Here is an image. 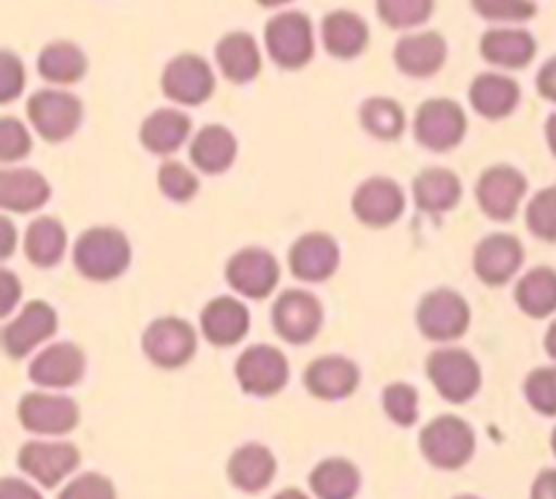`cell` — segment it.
<instances>
[{"mask_svg": "<svg viewBox=\"0 0 556 499\" xmlns=\"http://www.w3.org/2000/svg\"><path fill=\"white\" fill-rule=\"evenodd\" d=\"M552 450H554V456H556V428H554V434H552Z\"/></svg>", "mask_w": 556, "mask_h": 499, "instance_id": "obj_56", "label": "cell"}, {"mask_svg": "<svg viewBox=\"0 0 556 499\" xmlns=\"http://www.w3.org/2000/svg\"><path fill=\"white\" fill-rule=\"evenodd\" d=\"M445 57H448V43L434 30L402 36L394 47L396 68L407 76H416V79H427V76L438 74L443 68Z\"/></svg>", "mask_w": 556, "mask_h": 499, "instance_id": "obj_18", "label": "cell"}, {"mask_svg": "<svg viewBox=\"0 0 556 499\" xmlns=\"http://www.w3.org/2000/svg\"><path fill=\"white\" fill-rule=\"evenodd\" d=\"M16 296H20V282L9 269L0 271V315H9L14 309Z\"/></svg>", "mask_w": 556, "mask_h": 499, "instance_id": "obj_47", "label": "cell"}, {"mask_svg": "<svg viewBox=\"0 0 556 499\" xmlns=\"http://www.w3.org/2000/svg\"><path fill=\"white\" fill-rule=\"evenodd\" d=\"M20 421L27 432L65 434L79 423V407L68 396L27 394L20 401Z\"/></svg>", "mask_w": 556, "mask_h": 499, "instance_id": "obj_15", "label": "cell"}, {"mask_svg": "<svg viewBox=\"0 0 556 499\" xmlns=\"http://www.w3.org/2000/svg\"><path fill=\"white\" fill-rule=\"evenodd\" d=\"M275 499H307V497H304L302 491H296V488H286V491L277 494Z\"/></svg>", "mask_w": 556, "mask_h": 499, "instance_id": "obj_54", "label": "cell"}, {"mask_svg": "<svg viewBox=\"0 0 556 499\" xmlns=\"http://www.w3.org/2000/svg\"><path fill=\"white\" fill-rule=\"evenodd\" d=\"M432 11L434 0H378V16L396 30L424 25L432 16Z\"/></svg>", "mask_w": 556, "mask_h": 499, "instance_id": "obj_38", "label": "cell"}, {"mask_svg": "<svg viewBox=\"0 0 556 499\" xmlns=\"http://www.w3.org/2000/svg\"><path fill=\"white\" fill-rule=\"evenodd\" d=\"M472 9L489 22H527L538 14L535 0H472Z\"/></svg>", "mask_w": 556, "mask_h": 499, "instance_id": "obj_41", "label": "cell"}, {"mask_svg": "<svg viewBox=\"0 0 556 499\" xmlns=\"http://www.w3.org/2000/svg\"><path fill=\"white\" fill-rule=\"evenodd\" d=\"M237 380L253 396L277 394L288 383V358L271 345L248 347L237 361Z\"/></svg>", "mask_w": 556, "mask_h": 499, "instance_id": "obj_12", "label": "cell"}, {"mask_svg": "<svg viewBox=\"0 0 556 499\" xmlns=\"http://www.w3.org/2000/svg\"><path fill=\"white\" fill-rule=\"evenodd\" d=\"M0 499H43V497L33 486L16 481V477H3V481H0Z\"/></svg>", "mask_w": 556, "mask_h": 499, "instance_id": "obj_49", "label": "cell"}, {"mask_svg": "<svg viewBox=\"0 0 556 499\" xmlns=\"http://www.w3.org/2000/svg\"><path fill=\"white\" fill-rule=\"evenodd\" d=\"M535 85H538V92H541V98L556 103V57L546 60V63L541 65Z\"/></svg>", "mask_w": 556, "mask_h": 499, "instance_id": "obj_48", "label": "cell"}, {"mask_svg": "<svg viewBox=\"0 0 556 499\" xmlns=\"http://www.w3.org/2000/svg\"><path fill=\"white\" fill-rule=\"evenodd\" d=\"M320 36H324L326 52L340 60H353L367 49L369 27L356 11L337 9L326 14L324 25H320Z\"/></svg>", "mask_w": 556, "mask_h": 499, "instance_id": "obj_26", "label": "cell"}, {"mask_svg": "<svg viewBox=\"0 0 556 499\" xmlns=\"http://www.w3.org/2000/svg\"><path fill=\"white\" fill-rule=\"evenodd\" d=\"M147 358L161 369H179L193 358L199 340L188 320L182 318H161L144 331Z\"/></svg>", "mask_w": 556, "mask_h": 499, "instance_id": "obj_5", "label": "cell"}, {"mask_svg": "<svg viewBox=\"0 0 556 499\" xmlns=\"http://www.w3.org/2000/svg\"><path fill=\"white\" fill-rule=\"evenodd\" d=\"M157 184L174 201H190L199 193V179H195V174L177 161L163 163L161 171H157Z\"/></svg>", "mask_w": 556, "mask_h": 499, "instance_id": "obj_43", "label": "cell"}, {"mask_svg": "<svg viewBox=\"0 0 556 499\" xmlns=\"http://www.w3.org/2000/svg\"><path fill=\"white\" fill-rule=\"evenodd\" d=\"M275 472V456H271L269 448H264L258 443L242 445L239 450H233L231 461H228V477H231L233 486L248 494H255L269 486Z\"/></svg>", "mask_w": 556, "mask_h": 499, "instance_id": "obj_28", "label": "cell"}, {"mask_svg": "<svg viewBox=\"0 0 556 499\" xmlns=\"http://www.w3.org/2000/svg\"><path fill=\"white\" fill-rule=\"evenodd\" d=\"M362 486V475L345 459H326L309 475V488L318 499H353Z\"/></svg>", "mask_w": 556, "mask_h": 499, "instance_id": "obj_35", "label": "cell"}, {"mask_svg": "<svg viewBox=\"0 0 556 499\" xmlns=\"http://www.w3.org/2000/svg\"><path fill=\"white\" fill-rule=\"evenodd\" d=\"M65 253V228L54 217H38L25 233V255L36 266H54Z\"/></svg>", "mask_w": 556, "mask_h": 499, "instance_id": "obj_36", "label": "cell"}, {"mask_svg": "<svg viewBox=\"0 0 556 499\" xmlns=\"http://www.w3.org/2000/svg\"><path fill=\"white\" fill-rule=\"evenodd\" d=\"M516 302L530 318H548L556 312V271L552 266H538L527 271L516 285Z\"/></svg>", "mask_w": 556, "mask_h": 499, "instance_id": "obj_34", "label": "cell"}, {"mask_svg": "<svg viewBox=\"0 0 556 499\" xmlns=\"http://www.w3.org/2000/svg\"><path fill=\"white\" fill-rule=\"evenodd\" d=\"M470 325V307L456 291L440 287L424 296L418 307V329L427 340L451 342L462 336Z\"/></svg>", "mask_w": 556, "mask_h": 499, "instance_id": "obj_6", "label": "cell"}, {"mask_svg": "<svg viewBox=\"0 0 556 499\" xmlns=\"http://www.w3.org/2000/svg\"><path fill=\"white\" fill-rule=\"evenodd\" d=\"M217 65L233 85H248L261 74V49L255 38L244 30L226 33L215 47Z\"/></svg>", "mask_w": 556, "mask_h": 499, "instance_id": "obj_25", "label": "cell"}, {"mask_svg": "<svg viewBox=\"0 0 556 499\" xmlns=\"http://www.w3.org/2000/svg\"><path fill=\"white\" fill-rule=\"evenodd\" d=\"M481 54L500 68H527L538 54V41L521 27H494L481 38Z\"/></svg>", "mask_w": 556, "mask_h": 499, "instance_id": "obj_23", "label": "cell"}, {"mask_svg": "<svg viewBox=\"0 0 556 499\" xmlns=\"http://www.w3.org/2000/svg\"><path fill=\"white\" fill-rule=\"evenodd\" d=\"M255 3L266 5V9H275V5H282V3H291V0H255Z\"/></svg>", "mask_w": 556, "mask_h": 499, "instance_id": "obj_55", "label": "cell"}, {"mask_svg": "<svg viewBox=\"0 0 556 499\" xmlns=\"http://www.w3.org/2000/svg\"><path fill=\"white\" fill-rule=\"evenodd\" d=\"M228 282L248 298H266L280 280V264L269 250L248 247L228 260Z\"/></svg>", "mask_w": 556, "mask_h": 499, "instance_id": "obj_13", "label": "cell"}, {"mask_svg": "<svg viewBox=\"0 0 556 499\" xmlns=\"http://www.w3.org/2000/svg\"><path fill=\"white\" fill-rule=\"evenodd\" d=\"M163 92L174 103L199 106L215 92V74L199 54H179L163 71Z\"/></svg>", "mask_w": 556, "mask_h": 499, "instance_id": "obj_11", "label": "cell"}, {"mask_svg": "<svg viewBox=\"0 0 556 499\" xmlns=\"http://www.w3.org/2000/svg\"><path fill=\"white\" fill-rule=\"evenodd\" d=\"M532 499H556V470H543L532 486Z\"/></svg>", "mask_w": 556, "mask_h": 499, "instance_id": "obj_50", "label": "cell"}, {"mask_svg": "<svg viewBox=\"0 0 556 499\" xmlns=\"http://www.w3.org/2000/svg\"><path fill=\"white\" fill-rule=\"evenodd\" d=\"M266 49L280 68H302L313 60L315 38L313 22L299 11H282L266 22Z\"/></svg>", "mask_w": 556, "mask_h": 499, "instance_id": "obj_3", "label": "cell"}, {"mask_svg": "<svg viewBox=\"0 0 556 499\" xmlns=\"http://www.w3.org/2000/svg\"><path fill=\"white\" fill-rule=\"evenodd\" d=\"M60 499H117V494H114L109 477L98 475V472H87V475L71 481L60 494Z\"/></svg>", "mask_w": 556, "mask_h": 499, "instance_id": "obj_45", "label": "cell"}, {"mask_svg": "<svg viewBox=\"0 0 556 499\" xmlns=\"http://www.w3.org/2000/svg\"><path fill=\"white\" fill-rule=\"evenodd\" d=\"M521 87L510 76L481 74L470 87V103L478 114L489 119H500L519 106Z\"/></svg>", "mask_w": 556, "mask_h": 499, "instance_id": "obj_29", "label": "cell"}, {"mask_svg": "<svg viewBox=\"0 0 556 499\" xmlns=\"http://www.w3.org/2000/svg\"><path fill=\"white\" fill-rule=\"evenodd\" d=\"M421 450L429 464L459 470L476 453V432L456 415H440L421 432Z\"/></svg>", "mask_w": 556, "mask_h": 499, "instance_id": "obj_2", "label": "cell"}, {"mask_svg": "<svg viewBox=\"0 0 556 499\" xmlns=\"http://www.w3.org/2000/svg\"><path fill=\"white\" fill-rule=\"evenodd\" d=\"M546 141H548V150L556 155V112L546 119Z\"/></svg>", "mask_w": 556, "mask_h": 499, "instance_id": "obj_52", "label": "cell"}, {"mask_svg": "<svg viewBox=\"0 0 556 499\" xmlns=\"http://www.w3.org/2000/svg\"><path fill=\"white\" fill-rule=\"evenodd\" d=\"M30 152V133L25 125L14 117L0 119V161H20Z\"/></svg>", "mask_w": 556, "mask_h": 499, "instance_id": "obj_44", "label": "cell"}, {"mask_svg": "<svg viewBox=\"0 0 556 499\" xmlns=\"http://www.w3.org/2000/svg\"><path fill=\"white\" fill-rule=\"evenodd\" d=\"M476 195L492 220H514L527 195V177L514 166H492L478 179Z\"/></svg>", "mask_w": 556, "mask_h": 499, "instance_id": "obj_10", "label": "cell"}, {"mask_svg": "<svg viewBox=\"0 0 556 499\" xmlns=\"http://www.w3.org/2000/svg\"><path fill=\"white\" fill-rule=\"evenodd\" d=\"M74 264L81 277L92 282H109L130 266V244L117 228H90L74 247Z\"/></svg>", "mask_w": 556, "mask_h": 499, "instance_id": "obj_1", "label": "cell"}, {"mask_svg": "<svg viewBox=\"0 0 556 499\" xmlns=\"http://www.w3.org/2000/svg\"><path fill=\"white\" fill-rule=\"evenodd\" d=\"M527 228L543 242H556V184L532 195L527 206Z\"/></svg>", "mask_w": 556, "mask_h": 499, "instance_id": "obj_39", "label": "cell"}, {"mask_svg": "<svg viewBox=\"0 0 556 499\" xmlns=\"http://www.w3.org/2000/svg\"><path fill=\"white\" fill-rule=\"evenodd\" d=\"M54 331H58L54 309L43 302H30L22 309L20 318H14L3 329V347L11 358H22L43 340H49Z\"/></svg>", "mask_w": 556, "mask_h": 499, "instance_id": "obj_19", "label": "cell"}, {"mask_svg": "<svg viewBox=\"0 0 556 499\" xmlns=\"http://www.w3.org/2000/svg\"><path fill=\"white\" fill-rule=\"evenodd\" d=\"M465 112L459 103L448 101V98H432L416 114V139L432 152L454 150L465 139Z\"/></svg>", "mask_w": 556, "mask_h": 499, "instance_id": "obj_8", "label": "cell"}, {"mask_svg": "<svg viewBox=\"0 0 556 499\" xmlns=\"http://www.w3.org/2000/svg\"><path fill=\"white\" fill-rule=\"evenodd\" d=\"M304 385L318 399H345V396H351L358 388V369L356 363L342 356L315 358L307 367V372H304Z\"/></svg>", "mask_w": 556, "mask_h": 499, "instance_id": "obj_22", "label": "cell"}, {"mask_svg": "<svg viewBox=\"0 0 556 499\" xmlns=\"http://www.w3.org/2000/svg\"><path fill=\"white\" fill-rule=\"evenodd\" d=\"M237 157V139L223 125H206L190 144V161L204 174H223Z\"/></svg>", "mask_w": 556, "mask_h": 499, "instance_id": "obj_30", "label": "cell"}, {"mask_svg": "<svg viewBox=\"0 0 556 499\" xmlns=\"http://www.w3.org/2000/svg\"><path fill=\"white\" fill-rule=\"evenodd\" d=\"M546 353L556 361V320L548 325V331H546Z\"/></svg>", "mask_w": 556, "mask_h": 499, "instance_id": "obj_53", "label": "cell"}, {"mask_svg": "<svg viewBox=\"0 0 556 499\" xmlns=\"http://www.w3.org/2000/svg\"><path fill=\"white\" fill-rule=\"evenodd\" d=\"M291 271L304 282H324L340 266V247L326 233H307L291 247Z\"/></svg>", "mask_w": 556, "mask_h": 499, "instance_id": "obj_21", "label": "cell"}, {"mask_svg": "<svg viewBox=\"0 0 556 499\" xmlns=\"http://www.w3.org/2000/svg\"><path fill=\"white\" fill-rule=\"evenodd\" d=\"M27 117L47 141H65L81 123V101L63 90H41L27 101Z\"/></svg>", "mask_w": 556, "mask_h": 499, "instance_id": "obj_7", "label": "cell"}, {"mask_svg": "<svg viewBox=\"0 0 556 499\" xmlns=\"http://www.w3.org/2000/svg\"><path fill=\"white\" fill-rule=\"evenodd\" d=\"M49 182L33 168H9L0 174V206L9 212H36L49 201Z\"/></svg>", "mask_w": 556, "mask_h": 499, "instance_id": "obj_27", "label": "cell"}, {"mask_svg": "<svg viewBox=\"0 0 556 499\" xmlns=\"http://www.w3.org/2000/svg\"><path fill=\"white\" fill-rule=\"evenodd\" d=\"M20 466L43 488H54L79 466V450L71 443H27L20 450Z\"/></svg>", "mask_w": 556, "mask_h": 499, "instance_id": "obj_16", "label": "cell"}, {"mask_svg": "<svg viewBox=\"0 0 556 499\" xmlns=\"http://www.w3.org/2000/svg\"><path fill=\"white\" fill-rule=\"evenodd\" d=\"M413 195L424 212L440 215V212H448L459 204L462 182L448 168H427L413 182Z\"/></svg>", "mask_w": 556, "mask_h": 499, "instance_id": "obj_32", "label": "cell"}, {"mask_svg": "<svg viewBox=\"0 0 556 499\" xmlns=\"http://www.w3.org/2000/svg\"><path fill=\"white\" fill-rule=\"evenodd\" d=\"M383 407L389 418L400 426H413L418 421V391L407 383H394L383 391Z\"/></svg>", "mask_w": 556, "mask_h": 499, "instance_id": "obj_42", "label": "cell"}, {"mask_svg": "<svg viewBox=\"0 0 556 499\" xmlns=\"http://www.w3.org/2000/svg\"><path fill=\"white\" fill-rule=\"evenodd\" d=\"M353 212L369 228H386L396 222L405 212V193L396 182L386 177H372L353 195Z\"/></svg>", "mask_w": 556, "mask_h": 499, "instance_id": "obj_14", "label": "cell"}, {"mask_svg": "<svg viewBox=\"0 0 556 499\" xmlns=\"http://www.w3.org/2000/svg\"><path fill=\"white\" fill-rule=\"evenodd\" d=\"M427 372L440 396L454 405H465L481 388V367L476 358L459 347H443L427 358Z\"/></svg>", "mask_w": 556, "mask_h": 499, "instance_id": "obj_4", "label": "cell"}, {"mask_svg": "<svg viewBox=\"0 0 556 499\" xmlns=\"http://www.w3.org/2000/svg\"><path fill=\"white\" fill-rule=\"evenodd\" d=\"M362 125L378 139H400L405 130V112L391 98H369L362 106Z\"/></svg>", "mask_w": 556, "mask_h": 499, "instance_id": "obj_37", "label": "cell"}, {"mask_svg": "<svg viewBox=\"0 0 556 499\" xmlns=\"http://www.w3.org/2000/svg\"><path fill=\"white\" fill-rule=\"evenodd\" d=\"M454 499H478V497H470V494H462V497H454Z\"/></svg>", "mask_w": 556, "mask_h": 499, "instance_id": "obj_57", "label": "cell"}, {"mask_svg": "<svg viewBox=\"0 0 556 499\" xmlns=\"http://www.w3.org/2000/svg\"><path fill=\"white\" fill-rule=\"evenodd\" d=\"M190 119L177 108H161L152 112L141 125V144L155 155H172L188 141Z\"/></svg>", "mask_w": 556, "mask_h": 499, "instance_id": "obj_31", "label": "cell"}, {"mask_svg": "<svg viewBox=\"0 0 556 499\" xmlns=\"http://www.w3.org/2000/svg\"><path fill=\"white\" fill-rule=\"evenodd\" d=\"M22 85H25V68L14 52L3 49L0 52V103L14 101L22 92Z\"/></svg>", "mask_w": 556, "mask_h": 499, "instance_id": "obj_46", "label": "cell"}, {"mask_svg": "<svg viewBox=\"0 0 556 499\" xmlns=\"http://www.w3.org/2000/svg\"><path fill=\"white\" fill-rule=\"evenodd\" d=\"M0 228H3V247H0V255L9 258L11 250H14V226H11L9 217H3V220H0Z\"/></svg>", "mask_w": 556, "mask_h": 499, "instance_id": "obj_51", "label": "cell"}, {"mask_svg": "<svg viewBox=\"0 0 556 499\" xmlns=\"http://www.w3.org/2000/svg\"><path fill=\"white\" fill-rule=\"evenodd\" d=\"M250 329V312L237 298L220 296L210 302L201 312V331L217 347H231L244 340Z\"/></svg>", "mask_w": 556, "mask_h": 499, "instance_id": "obj_24", "label": "cell"}, {"mask_svg": "<svg viewBox=\"0 0 556 499\" xmlns=\"http://www.w3.org/2000/svg\"><path fill=\"white\" fill-rule=\"evenodd\" d=\"M85 374V353L74 342H58L30 363V380L43 388H71Z\"/></svg>", "mask_w": 556, "mask_h": 499, "instance_id": "obj_20", "label": "cell"}, {"mask_svg": "<svg viewBox=\"0 0 556 499\" xmlns=\"http://www.w3.org/2000/svg\"><path fill=\"white\" fill-rule=\"evenodd\" d=\"M38 74L52 85H74L87 74V57L76 43L54 41L38 54Z\"/></svg>", "mask_w": 556, "mask_h": 499, "instance_id": "obj_33", "label": "cell"}, {"mask_svg": "<svg viewBox=\"0 0 556 499\" xmlns=\"http://www.w3.org/2000/svg\"><path fill=\"white\" fill-rule=\"evenodd\" d=\"M525 264V247L510 233H492L476 247V274L486 285H505Z\"/></svg>", "mask_w": 556, "mask_h": 499, "instance_id": "obj_17", "label": "cell"}, {"mask_svg": "<svg viewBox=\"0 0 556 499\" xmlns=\"http://www.w3.org/2000/svg\"><path fill=\"white\" fill-rule=\"evenodd\" d=\"M271 320H275V329L282 340L291 342V345H304V342L315 340V334L320 331L324 307L313 293L293 287L277 298Z\"/></svg>", "mask_w": 556, "mask_h": 499, "instance_id": "obj_9", "label": "cell"}, {"mask_svg": "<svg viewBox=\"0 0 556 499\" xmlns=\"http://www.w3.org/2000/svg\"><path fill=\"white\" fill-rule=\"evenodd\" d=\"M525 396L541 415H556V363L554 367H541L530 372L525 383Z\"/></svg>", "mask_w": 556, "mask_h": 499, "instance_id": "obj_40", "label": "cell"}]
</instances>
